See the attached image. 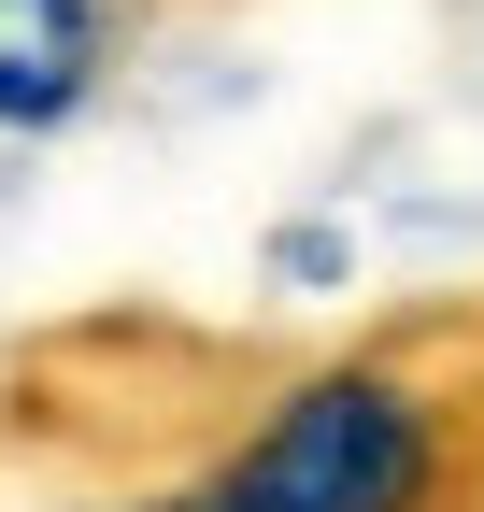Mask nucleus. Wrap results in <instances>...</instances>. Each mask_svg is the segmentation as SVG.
Masks as SVG:
<instances>
[{
	"mask_svg": "<svg viewBox=\"0 0 484 512\" xmlns=\"http://www.w3.org/2000/svg\"><path fill=\"white\" fill-rule=\"evenodd\" d=\"M200 484L214 512H484V313L271 370Z\"/></svg>",
	"mask_w": 484,
	"mask_h": 512,
	"instance_id": "obj_1",
	"label": "nucleus"
},
{
	"mask_svg": "<svg viewBox=\"0 0 484 512\" xmlns=\"http://www.w3.org/2000/svg\"><path fill=\"white\" fill-rule=\"evenodd\" d=\"M114 72V15L100 0H0V128H72Z\"/></svg>",
	"mask_w": 484,
	"mask_h": 512,
	"instance_id": "obj_2",
	"label": "nucleus"
},
{
	"mask_svg": "<svg viewBox=\"0 0 484 512\" xmlns=\"http://www.w3.org/2000/svg\"><path fill=\"white\" fill-rule=\"evenodd\" d=\"M100 512H214V484L186 470V484H143V498H100Z\"/></svg>",
	"mask_w": 484,
	"mask_h": 512,
	"instance_id": "obj_3",
	"label": "nucleus"
}]
</instances>
